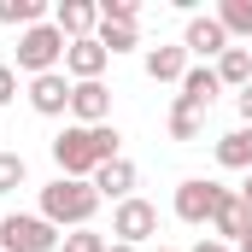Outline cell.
I'll return each mask as SVG.
<instances>
[{
	"instance_id": "cell-1",
	"label": "cell",
	"mask_w": 252,
	"mask_h": 252,
	"mask_svg": "<svg viewBox=\"0 0 252 252\" xmlns=\"http://www.w3.org/2000/svg\"><path fill=\"white\" fill-rule=\"evenodd\" d=\"M112 158H124V135L112 124H100V129L70 124L64 135H53V164H59V176H70V182H94V170L112 164Z\"/></svg>"
},
{
	"instance_id": "cell-2",
	"label": "cell",
	"mask_w": 252,
	"mask_h": 252,
	"mask_svg": "<svg viewBox=\"0 0 252 252\" xmlns=\"http://www.w3.org/2000/svg\"><path fill=\"white\" fill-rule=\"evenodd\" d=\"M94 211H100L94 182H70V176H59V182L41 188V217H47L53 229H88Z\"/></svg>"
},
{
	"instance_id": "cell-3",
	"label": "cell",
	"mask_w": 252,
	"mask_h": 252,
	"mask_svg": "<svg viewBox=\"0 0 252 252\" xmlns=\"http://www.w3.org/2000/svg\"><path fill=\"white\" fill-rule=\"evenodd\" d=\"M59 229L35 211V217H24V211H12V217H0V252H59Z\"/></svg>"
},
{
	"instance_id": "cell-4",
	"label": "cell",
	"mask_w": 252,
	"mask_h": 252,
	"mask_svg": "<svg viewBox=\"0 0 252 252\" xmlns=\"http://www.w3.org/2000/svg\"><path fill=\"white\" fill-rule=\"evenodd\" d=\"M64 41L53 24H35V30H24L18 35V70H30V76H47V70H59L64 64Z\"/></svg>"
},
{
	"instance_id": "cell-5",
	"label": "cell",
	"mask_w": 252,
	"mask_h": 252,
	"mask_svg": "<svg viewBox=\"0 0 252 252\" xmlns=\"http://www.w3.org/2000/svg\"><path fill=\"white\" fill-rule=\"evenodd\" d=\"M158 235V205L153 199H124V205H112V241H124V247H141V241H153Z\"/></svg>"
},
{
	"instance_id": "cell-6",
	"label": "cell",
	"mask_w": 252,
	"mask_h": 252,
	"mask_svg": "<svg viewBox=\"0 0 252 252\" xmlns=\"http://www.w3.org/2000/svg\"><path fill=\"white\" fill-rule=\"evenodd\" d=\"M223 193H229V188H217V182H205V176H188V182L176 188V217L193 223V229L211 223V211L223 205Z\"/></svg>"
},
{
	"instance_id": "cell-7",
	"label": "cell",
	"mask_w": 252,
	"mask_h": 252,
	"mask_svg": "<svg viewBox=\"0 0 252 252\" xmlns=\"http://www.w3.org/2000/svg\"><path fill=\"white\" fill-rule=\"evenodd\" d=\"M70 76L64 70H47V76H30V112L35 118H64L70 112Z\"/></svg>"
},
{
	"instance_id": "cell-8",
	"label": "cell",
	"mask_w": 252,
	"mask_h": 252,
	"mask_svg": "<svg viewBox=\"0 0 252 252\" xmlns=\"http://www.w3.org/2000/svg\"><path fill=\"white\" fill-rule=\"evenodd\" d=\"M247 235H252V205H247L235 188H229V193H223V205L211 211V241H223V247L235 241V247H241Z\"/></svg>"
},
{
	"instance_id": "cell-9",
	"label": "cell",
	"mask_w": 252,
	"mask_h": 252,
	"mask_svg": "<svg viewBox=\"0 0 252 252\" xmlns=\"http://www.w3.org/2000/svg\"><path fill=\"white\" fill-rule=\"evenodd\" d=\"M106 64H112V53L100 47V35H82V41L64 47V76H70V82H100Z\"/></svg>"
},
{
	"instance_id": "cell-10",
	"label": "cell",
	"mask_w": 252,
	"mask_h": 252,
	"mask_svg": "<svg viewBox=\"0 0 252 252\" xmlns=\"http://www.w3.org/2000/svg\"><path fill=\"white\" fill-rule=\"evenodd\" d=\"M70 118L82 129L112 124V88H106V82H76V88H70Z\"/></svg>"
},
{
	"instance_id": "cell-11",
	"label": "cell",
	"mask_w": 252,
	"mask_h": 252,
	"mask_svg": "<svg viewBox=\"0 0 252 252\" xmlns=\"http://www.w3.org/2000/svg\"><path fill=\"white\" fill-rule=\"evenodd\" d=\"M182 47H188V59H223L229 53V35H223V24H217V12H199L188 18V30H182Z\"/></svg>"
},
{
	"instance_id": "cell-12",
	"label": "cell",
	"mask_w": 252,
	"mask_h": 252,
	"mask_svg": "<svg viewBox=\"0 0 252 252\" xmlns=\"http://www.w3.org/2000/svg\"><path fill=\"white\" fill-rule=\"evenodd\" d=\"M53 30H59L64 41L94 35V30H100V0H59V6H53Z\"/></svg>"
},
{
	"instance_id": "cell-13",
	"label": "cell",
	"mask_w": 252,
	"mask_h": 252,
	"mask_svg": "<svg viewBox=\"0 0 252 252\" xmlns=\"http://www.w3.org/2000/svg\"><path fill=\"white\" fill-rule=\"evenodd\" d=\"M135 182H141V170H135L129 158H112V164L94 170V193H100V199H118V205L135 199Z\"/></svg>"
},
{
	"instance_id": "cell-14",
	"label": "cell",
	"mask_w": 252,
	"mask_h": 252,
	"mask_svg": "<svg viewBox=\"0 0 252 252\" xmlns=\"http://www.w3.org/2000/svg\"><path fill=\"white\" fill-rule=\"evenodd\" d=\"M223 94V82H217V64H188V76H182V100L199 106V112H211V100Z\"/></svg>"
},
{
	"instance_id": "cell-15",
	"label": "cell",
	"mask_w": 252,
	"mask_h": 252,
	"mask_svg": "<svg viewBox=\"0 0 252 252\" xmlns=\"http://www.w3.org/2000/svg\"><path fill=\"white\" fill-rule=\"evenodd\" d=\"M147 76L153 82H182L188 76V47H147Z\"/></svg>"
},
{
	"instance_id": "cell-16",
	"label": "cell",
	"mask_w": 252,
	"mask_h": 252,
	"mask_svg": "<svg viewBox=\"0 0 252 252\" xmlns=\"http://www.w3.org/2000/svg\"><path fill=\"white\" fill-rule=\"evenodd\" d=\"M217 164H223V170H247V176H252V129H247V124L229 129V135L217 141Z\"/></svg>"
},
{
	"instance_id": "cell-17",
	"label": "cell",
	"mask_w": 252,
	"mask_h": 252,
	"mask_svg": "<svg viewBox=\"0 0 252 252\" xmlns=\"http://www.w3.org/2000/svg\"><path fill=\"white\" fill-rule=\"evenodd\" d=\"M217 82H223V88H247L252 82V47H229V53L217 59Z\"/></svg>"
},
{
	"instance_id": "cell-18",
	"label": "cell",
	"mask_w": 252,
	"mask_h": 252,
	"mask_svg": "<svg viewBox=\"0 0 252 252\" xmlns=\"http://www.w3.org/2000/svg\"><path fill=\"white\" fill-rule=\"evenodd\" d=\"M217 24H223L229 41H235V35L252 41V0H223V6H217Z\"/></svg>"
},
{
	"instance_id": "cell-19",
	"label": "cell",
	"mask_w": 252,
	"mask_h": 252,
	"mask_svg": "<svg viewBox=\"0 0 252 252\" xmlns=\"http://www.w3.org/2000/svg\"><path fill=\"white\" fill-rule=\"evenodd\" d=\"M41 12H47L41 0H0V24H12V30H35V24H47Z\"/></svg>"
},
{
	"instance_id": "cell-20",
	"label": "cell",
	"mask_w": 252,
	"mask_h": 252,
	"mask_svg": "<svg viewBox=\"0 0 252 252\" xmlns=\"http://www.w3.org/2000/svg\"><path fill=\"white\" fill-rule=\"evenodd\" d=\"M170 141H199V106H188L182 94L170 106Z\"/></svg>"
},
{
	"instance_id": "cell-21",
	"label": "cell",
	"mask_w": 252,
	"mask_h": 252,
	"mask_svg": "<svg viewBox=\"0 0 252 252\" xmlns=\"http://www.w3.org/2000/svg\"><path fill=\"white\" fill-rule=\"evenodd\" d=\"M100 47L118 59V53H129V47H141V30H135V24H100Z\"/></svg>"
},
{
	"instance_id": "cell-22",
	"label": "cell",
	"mask_w": 252,
	"mask_h": 252,
	"mask_svg": "<svg viewBox=\"0 0 252 252\" xmlns=\"http://www.w3.org/2000/svg\"><path fill=\"white\" fill-rule=\"evenodd\" d=\"M24 176H30V164H24V153H0V193L24 188Z\"/></svg>"
},
{
	"instance_id": "cell-23",
	"label": "cell",
	"mask_w": 252,
	"mask_h": 252,
	"mask_svg": "<svg viewBox=\"0 0 252 252\" xmlns=\"http://www.w3.org/2000/svg\"><path fill=\"white\" fill-rule=\"evenodd\" d=\"M106 247H112V241L94 235V229H70V235L59 241V252H106Z\"/></svg>"
},
{
	"instance_id": "cell-24",
	"label": "cell",
	"mask_w": 252,
	"mask_h": 252,
	"mask_svg": "<svg viewBox=\"0 0 252 252\" xmlns=\"http://www.w3.org/2000/svg\"><path fill=\"white\" fill-rule=\"evenodd\" d=\"M100 24H141L135 0H100Z\"/></svg>"
},
{
	"instance_id": "cell-25",
	"label": "cell",
	"mask_w": 252,
	"mask_h": 252,
	"mask_svg": "<svg viewBox=\"0 0 252 252\" xmlns=\"http://www.w3.org/2000/svg\"><path fill=\"white\" fill-rule=\"evenodd\" d=\"M12 94H18V70H12V64H0V106H6Z\"/></svg>"
},
{
	"instance_id": "cell-26",
	"label": "cell",
	"mask_w": 252,
	"mask_h": 252,
	"mask_svg": "<svg viewBox=\"0 0 252 252\" xmlns=\"http://www.w3.org/2000/svg\"><path fill=\"white\" fill-rule=\"evenodd\" d=\"M241 124L252 129V82H247V88H241Z\"/></svg>"
},
{
	"instance_id": "cell-27",
	"label": "cell",
	"mask_w": 252,
	"mask_h": 252,
	"mask_svg": "<svg viewBox=\"0 0 252 252\" xmlns=\"http://www.w3.org/2000/svg\"><path fill=\"white\" fill-rule=\"evenodd\" d=\"M193 252H229V247H223V241H199Z\"/></svg>"
},
{
	"instance_id": "cell-28",
	"label": "cell",
	"mask_w": 252,
	"mask_h": 252,
	"mask_svg": "<svg viewBox=\"0 0 252 252\" xmlns=\"http://www.w3.org/2000/svg\"><path fill=\"white\" fill-rule=\"evenodd\" d=\"M106 252H141V247H124V241H112V247H106Z\"/></svg>"
},
{
	"instance_id": "cell-29",
	"label": "cell",
	"mask_w": 252,
	"mask_h": 252,
	"mask_svg": "<svg viewBox=\"0 0 252 252\" xmlns=\"http://www.w3.org/2000/svg\"><path fill=\"white\" fill-rule=\"evenodd\" d=\"M241 199H247V205H252V176H247V188H241Z\"/></svg>"
},
{
	"instance_id": "cell-30",
	"label": "cell",
	"mask_w": 252,
	"mask_h": 252,
	"mask_svg": "<svg viewBox=\"0 0 252 252\" xmlns=\"http://www.w3.org/2000/svg\"><path fill=\"white\" fill-rule=\"evenodd\" d=\"M235 252H252V235H247V241H241V247H235Z\"/></svg>"
},
{
	"instance_id": "cell-31",
	"label": "cell",
	"mask_w": 252,
	"mask_h": 252,
	"mask_svg": "<svg viewBox=\"0 0 252 252\" xmlns=\"http://www.w3.org/2000/svg\"><path fill=\"white\" fill-rule=\"evenodd\" d=\"M158 252H176V247H158Z\"/></svg>"
}]
</instances>
